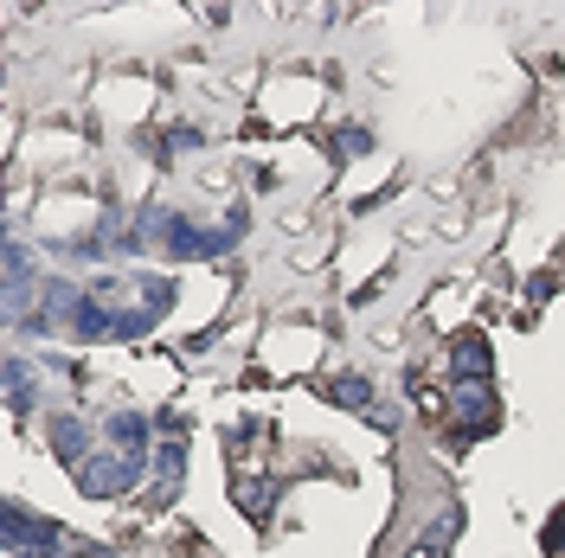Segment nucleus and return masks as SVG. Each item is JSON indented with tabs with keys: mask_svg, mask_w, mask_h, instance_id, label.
Segmentation results:
<instances>
[{
	"mask_svg": "<svg viewBox=\"0 0 565 558\" xmlns=\"http://www.w3.org/2000/svg\"><path fill=\"white\" fill-rule=\"evenodd\" d=\"M334 398H341V405H366V398H373V391H366V385L353 379V385H334Z\"/></svg>",
	"mask_w": 565,
	"mask_h": 558,
	"instance_id": "20e7f679",
	"label": "nucleus"
},
{
	"mask_svg": "<svg viewBox=\"0 0 565 558\" xmlns=\"http://www.w3.org/2000/svg\"><path fill=\"white\" fill-rule=\"evenodd\" d=\"M457 526H462V514H437V521L412 539V552H405V558H444V552H450V539H457Z\"/></svg>",
	"mask_w": 565,
	"mask_h": 558,
	"instance_id": "7ed1b4c3",
	"label": "nucleus"
},
{
	"mask_svg": "<svg viewBox=\"0 0 565 558\" xmlns=\"http://www.w3.org/2000/svg\"><path fill=\"white\" fill-rule=\"evenodd\" d=\"M52 450L71 462L77 489L84 494H122L148 462V423L141 418H109L104 430H84V423H52Z\"/></svg>",
	"mask_w": 565,
	"mask_h": 558,
	"instance_id": "f257e3e1",
	"label": "nucleus"
},
{
	"mask_svg": "<svg viewBox=\"0 0 565 558\" xmlns=\"http://www.w3.org/2000/svg\"><path fill=\"white\" fill-rule=\"evenodd\" d=\"M553 546H565V514H553Z\"/></svg>",
	"mask_w": 565,
	"mask_h": 558,
	"instance_id": "39448f33",
	"label": "nucleus"
},
{
	"mask_svg": "<svg viewBox=\"0 0 565 558\" xmlns=\"http://www.w3.org/2000/svg\"><path fill=\"white\" fill-rule=\"evenodd\" d=\"M450 405H457V423L469 430V437H489L494 430V385H489V373H462V379L450 385Z\"/></svg>",
	"mask_w": 565,
	"mask_h": 558,
	"instance_id": "f03ea898",
	"label": "nucleus"
}]
</instances>
